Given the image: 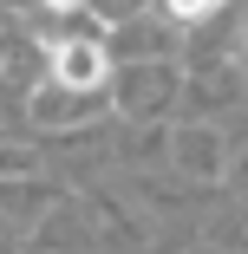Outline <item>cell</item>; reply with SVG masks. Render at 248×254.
I'll return each instance as SVG.
<instances>
[{
    "label": "cell",
    "instance_id": "6da1fadb",
    "mask_svg": "<svg viewBox=\"0 0 248 254\" xmlns=\"http://www.w3.org/2000/svg\"><path fill=\"white\" fill-rule=\"evenodd\" d=\"M46 78H53V85H66V91L98 98V91L111 85V53H105V39H91V33L46 39Z\"/></svg>",
    "mask_w": 248,
    "mask_h": 254
},
{
    "label": "cell",
    "instance_id": "7a4b0ae2",
    "mask_svg": "<svg viewBox=\"0 0 248 254\" xmlns=\"http://www.w3.org/2000/svg\"><path fill=\"white\" fill-rule=\"evenodd\" d=\"M98 111H105V98L66 91V85H53V78H39V85L26 91V124H39V130H59V137L85 130V124H91Z\"/></svg>",
    "mask_w": 248,
    "mask_h": 254
},
{
    "label": "cell",
    "instance_id": "3957f363",
    "mask_svg": "<svg viewBox=\"0 0 248 254\" xmlns=\"http://www.w3.org/2000/svg\"><path fill=\"white\" fill-rule=\"evenodd\" d=\"M164 98H170V72H157V65H111V105L124 118L157 111Z\"/></svg>",
    "mask_w": 248,
    "mask_h": 254
},
{
    "label": "cell",
    "instance_id": "277c9868",
    "mask_svg": "<svg viewBox=\"0 0 248 254\" xmlns=\"http://www.w3.org/2000/svg\"><path fill=\"white\" fill-rule=\"evenodd\" d=\"M33 248H46V254H91V228L79 222V209H53L33 235H26Z\"/></svg>",
    "mask_w": 248,
    "mask_h": 254
},
{
    "label": "cell",
    "instance_id": "5b68a950",
    "mask_svg": "<svg viewBox=\"0 0 248 254\" xmlns=\"http://www.w3.org/2000/svg\"><path fill=\"white\" fill-rule=\"evenodd\" d=\"M20 176H39V150L0 137V183H20Z\"/></svg>",
    "mask_w": 248,
    "mask_h": 254
},
{
    "label": "cell",
    "instance_id": "8992f818",
    "mask_svg": "<svg viewBox=\"0 0 248 254\" xmlns=\"http://www.w3.org/2000/svg\"><path fill=\"white\" fill-rule=\"evenodd\" d=\"M229 0H164V13L170 20H183V26H196V20H209V13H222Z\"/></svg>",
    "mask_w": 248,
    "mask_h": 254
},
{
    "label": "cell",
    "instance_id": "52a82bcc",
    "mask_svg": "<svg viewBox=\"0 0 248 254\" xmlns=\"http://www.w3.org/2000/svg\"><path fill=\"white\" fill-rule=\"evenodd\" d=\"M183 163L189 170H209V137H183Z\"/></svg>",
    "mask_w": 248,
    "mask_h": 254
},
{
    "label": "cell",
    "instance_id": "ba28073f",
    "mask_svg": "<svg viewBox=\"0 0 248 254\" xmlns=\"http://www.w3.org/2000/svg\"><path fill=\"white\" fill-rule=\"evenodd\" d=\"M46 13H72V7H85V0H39Z\"/></svg>",
    "mask_w": 248,
    "mask_h": 254
}]
</instances>
